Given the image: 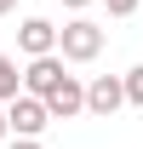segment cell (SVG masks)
Listing matches in <instances>:
<instances>
[{"instance_id":"1","label":"cell","mask_w":143,"mask_h":149,"mask_svg":"<svg viewBox=\"0 0 143 149\" xmlns=\"http://www.w3.org/2000/svg\"><path fill=\"white\" fill-rule=\"evenodd\" d=\"M57 52H63V63H92V57L103 52V29L92 17H69L57 29Z\"/></svg>"},{"instance_id":"2","label":"cell","mask_w":143,"mask_h":149,"mask_svg":"<svg viewBox=\"0 0 143 149\" xmlns=\"http://www.w3.org/2000/svg\"><path fill=\"white\" fill-rule=\"evenodd\" d=\"M52 126V120H46V103H40V97H12V103H6V132H12V138H40V132Z\"/></svg>"},{"instance_id":"3","label":"cell","mask_w":143,"mask_h":149,"mask_svg":"<svg viewBox=\"0 0 143 149\" xmlns=\"http://www.w3.org/2000/svg\"><path fill=\"white\" fill-rule=\"evenodd\" d=\"M40 103H46V120H74V115L86 109V86H80L74 74H63V80H57Z\"/></svg>"},{"instance_id":"4","label":"cell","mask_w":143,"mask_h":149,"mask_svg":"<svg viewBox=\"0 0 143 149\" xmlns=\"http://www.w3.org/2000/svg\"><path fill=\"white\" fill-rule=\"evenodd\" d=\"M17 80H23V97H46L57 80H63V57H57V52L52 57H29V69H23Z\"/></svg>"},{"instance_id":"5","label":"cell","mask_w":143,"mask_h":149,"mask_svg":"<svg viewBox=\"0 0 143 149\" xmlns=\"http://www.w3.org/2000/svg\"><path fill=\"white\" fill-rule=\"evenodd\" d=\"M120 103H126V97H120V74H97V80L86 86V115H103V120H109Z\"/></svg>"},{"instance_id":"6","label":"cell","mask_w":143,"mask_h":149,"mask_svg":"<svg viewBox=\"0 0 143 149\" xmlns=\"http://www.w3.org/2000/svg\"><path fill=\"white\" fill-rule=\"evenodd\" d=\"M17 46H23L29 57H52V52H57V23H46V17H29V23L17 29Z\"/></svg>"},{"instance_id":"7","label":"cell","mask_w":143,"mask_h":149,"mask_svg":"<svg viewBox=\"0 0 143 149\" xmlns=\"http://www.w3.org/2000/svg\"><path fill=\"white\" fill-rule=\"evenodd\" d=\"M23 92V80H17V63H12V57L0 52V97H6V103H12V97Z\"/></svg>"},{"instance_id":"8","label":"cell","mask_w":143,"mask_h":149,"mask_svg":"<svg viewBox=\"0 0 143 149\" xmlns=\"http://www.w3.org/2000/svg\"><path fill=\"white\" fill-rule=\"evenodd\" d=\"M120 97H126V103H143V63L120 74Z\"/></svg>"},{"instance_id":"9","label":"cell","mask_w":143,"mask_h":149,"mask_svg":"<svg viewBox=\"0 0 143 149\" xmlns=\"http://www.w3.org/2000/svg\"><path fill=\"white\" fill-rule=\"evenodd\" d=\"M109 6V17H132V12H137V0H103Z\"/></svg>"},{"instance_id":"10","label":"cell","mask_w":143,"mask_h":149,"mask_svg":"<svg viewBox=\"0 0 143 149\" xmlns=\"http://www.w3.org/2000/svg\"><path fill=\"white\" fill-rule=\"evenodd\" d=\"M12 149H40V138H12Z\"/></svg>"},{"instance_id":"11","label":"cell","mask_w":143,"mask_h":149,"mask_svg":"<svg viewBox=\"0 0 143 149\" xmlns=\"http://www.w3.org/2000/svg\"><path fill=\"white\" fill-rule=\"evenodd\" d=\"M6 12H17V0H0V17H6Z\"/></svg>"},{"instance_id":"12","label":"cell","mask_w":143,"mask_h":149,"mask_svg":"<svg viewBox=\"0 0 143 149\" xmlns=\"http://www.w3.org/2000/svg\"><path fill=\"white\" fill-rule=\"evenodd\" d=\"M63 6H74V12H80V6H92V0H63Z\"/></svg>"},{"instance_id":"13","label":"cell","mask_w":143,"mask_h":149,"mask_svg":"<svg viewBox=\"0 0 143 149\" xmlns=\"http://www.w3.org/2000/svg\"><path fill=\"white\" fill-rule=\"evenodd\" d=\"M0 138H6V109H0Z\"/></svg>"}]
</instances>
